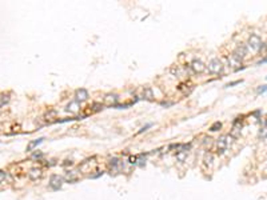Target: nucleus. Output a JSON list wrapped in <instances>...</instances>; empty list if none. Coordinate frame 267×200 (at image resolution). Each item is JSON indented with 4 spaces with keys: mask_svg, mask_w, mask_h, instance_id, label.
<instances>
[{
    "mask_svg": "<svg viewBox=\"0 0 267 200\" xmlns=\"http://www.w3.org/2000/svg\"><path fill=\"white\" fill-rule=\"evenodd\" d=\"M188 156V152H176V159L179 162H184Z\"/></svg>",
    "mask_w": 267,
    "mask_h": 200,
    "instance_id": "16",
    "label": "nucleus"
},
{
    "mask_svg": "<svg viewBox=\"0 0 267 200\" xmlns=\"http://www.w3.org/2000/svg\"><path fill=\"white\" fill-rule=\"evenodd\" d=\"M8 102H9V96H8V95L2 96V99H0V107H3L4 104H7Z\"/></svg>",
    "mask_w": 267,
    "mask_h": 200,
    "instance_id": "19",
    "label": "nucleus"
},
{
    "mask_svg": "<svg viewBox=\"0 0 267 200\" xmlns=\"http://www.w3.org/2000/svg\"><path fill=\"white\" fill-rule=\"evenodd\" d=\"M75 171H68L67 172V175H66V179H67V182H70V183H75L76 180H77V176L75 175Z\"/></svg>",
    "mask_w": 267,
    "mask_h": 200,
    "instance_id": "13",
    "label": "nucleus"
},
{
    "mask_svg": "<svg viewBox=\"0 0 267 200\" xmlns=\"http://www.w3.org/2000/svg\"><path fill=\"white\" fill-rule=\"evenodd\" d=\"M247 55V47L246 45H243V44H241V45H238L235 48V51H234V53H232V56H234L235 59H238L239 62H242L243 59H245V56Z\"/></svg>",
    "mask_w": 267,
    "mask_h": 200,
    "instance_id": "5",
    "label": "nucleus"
},
{
    "mask_svg": "<svg viewBox=\"0 0 267 200\" xmlns=\"http://www.w3.org/2000/svg\"><path fill=\"white\" fill-rule=\"evenodd\" d=\"M63 183H64V179L62 178V176L53 173V175H51V178H50L48 185H50V188H51V189H53V191H57V189L62 188Z\"/></svg>",
    "mask_w": 267,
    "mask_h": 200,
    "instance_id": "4",
    "label": "nucleus"
},
{
    "mask_svg": "<svg viewBox=\"0 0 267 200\" xmlns=\"http://www.w3.org/2000/svg\"><path fill=\"white\" fill-rule=\"evenodd\" d=\"M42 152H36V153H33L32 155V159H39V158H42Z\"/></svg>",
    "mask_w": 267,
    "mask_h": 200,
    "instance_id": "22",
    "label": "nucleus"
},
{
    "mask_svg": "<svg viewBox=\"0 0 267 200\" xmlns=\"http://www.w3.org/2000/svg\"><path fill=\"white\" fill-rule=\"evenodd\" d=\"M191 69H192V72L194 73H202L206 69V65H204V63L202 62V60L194 59L191 62Z\"/></svg>",
    "mask_w": 267,
    "mask_h": 200,
    "instance_id": "6",
    "label": "nucleus"
},
{
    "mask_svg": "<svg viewBox=\"0 0 267 200\" xmlns=\"http://www.w3.org/2000/svg\"><path fill=\"white\" fill-rule=\"evenodd\" d=\"M207 67H208V72L212 73V75H218V73H221V72L223 71V64H222V62H221L219 59H216V58L211 59Z\"/></svg>",
    "mask_w": 267,
    "mask_h": 200,
    "instance_id": "3",
    "label": "nucleus"
},
{
    "mask_svg": "<svg viewBox=\"0 0 267 200\" xmlns=\"http://www.w3.org/2000/svg\"><path fill=\"white\" fill-rule=\"evenodd\" d=\"M66 111L70 112V113H77L80 111V103L77 102V100H72V102H70L68 104H67V107H66Z\"/></svg>",
    "mask_w": 267,
    "mask_h": 200,
    "instance_id": "9",
    "label": "nucleus"
},
{
    "mask_svg": "<svg viewBox=\"0 0 267 200\" xmlns=\"http://www.w3.org/2000/svg\"><path fill=\"white\" fill-rule=\"evenodd\" d=\"M242 80H236V82H232V83H230V84H227V87H232V85H236V84H239Z\"/></svg>",
    "mask_w": 267,
    "mask_h": 200,
    "instance_id": "23",
    "label": "nucleus"
},
{
    "mask_svg": "<svg viewBox=\"0 0 267 200\" xmlns=\"http://www.w3.org/2000/svg\"><path fill=\"white\" fill-rule=\"evenodd\" d=\"M118 100H119V96L116 93H107L104 96V105L107 107H116L118 105Z\"/></svg>",
    "mask_w": 267,
    "mask_h": 200,
    "instance_id": "7",
    "label": "nucleus"
},
{
    "mask_svg": "<svg viewBox=\"0 0 267 200\" xmlns=\"http://www.w3.org/2000/svg\"><path fill=\"white\" fill-rule=\"evenodd\" d=\"M221 128H222V123H221V122H215L214 124L210 127V131L215 132V131H218V129H221Z\"/></svg>",
    "mask_w": 267,
    "mask_h": 200,
    "instance_id": "17",
    "label": "nucleus"
},
{
    "mask_svg": "<svg viewBox=\"0 0 267 200\" xmlns=\"http://www.w3.org/2000/svg\"><path fill=\"white\" fill-rule=\"evenodd\" d=\"M43 140H44L43 138H39V139H36V140H32V142H29V143H28V145H27V152H31L32 149L35 148V147H38V145L40 144V143L43 142Z\"/></svg>",
    "mask_w": 267,
    "mask_h": 200,
    "instance_id": "12",
    "label": "nucleus"
},
{
    "mask_svg": "<svg viewBox=\"0 0 267 200\" xmlns=\"http://www.w3.org/2000/svg\"><path fill=\"white\" fill-rule=\"evenodd\" d=\"M143 99H146L147 102H152L154 100V91L151 87H144L143 88Z\"/></svg>",
    "mask_w": 267,
    "mask_h": 200,
    "instance_id": "11",
    "label": "nucleus"
},
{
    "mask_svg": "<svg viewBox=\"0 0 267 200\" xmlns=\"http://www.w3.org/2000/svg\"><path fill=\"white\" fill-rule=\"evenodd\" d=\"M43 176V169L42 168H38V167H35V168H31L28 172V178L33 180V182H36V180H39L40 178Z\"/></svg>",
    "mask_w": 267,
    "mask_h": 200,
    "instance_id": "8",
    "label": "nucleus"
},
{
    "mask_svg": "<svg viewBox=\"0 0 267 200\" xmlns=\"http://www.w3.org/2000/svg\"><path fill=\"white\" fill-rule=\"evenodd\" d=\"M265 91H267V85H262L258 88V93H263Z\"/></svg>",
    "mask_w": 267,
    "mask_h": 200,
    "instance_id": "21",
    "label": "nucleus"
},
{
    "mask_svg": "<svg viewBox=\"0 0 267 200\" xmlns=\"http://www.w3.org/2000/svg\"><path fill=\"white\" fill-rule=\"evenodd\" d=\"M232 143V136L230 135H223L221 136L218 140H216V144H215V149L218 155H223L226 151H227L228 145Z\"/></svg>",
    "mask_w": 267,
    "mask_h": 200,
    "instance_id": "1",
    "label": "nucleus"
},
{
    "mask_svg": "<svg viewBox=\"0 0 267 200\" xmlns=\"http://www.w3.org/2000/svg\"><path fill=\"white\" fill-rule=\"evenodd\" d=\"M262 39L258 35H251L247 42V48L251 49V51H259L262 48Z\"/></svg>",
    "mask_w": 267,
    "mask_h": 200,
    "instance_id": "2",
    "label": "nucleus"
},
{
    "mask_svg": "<svg viewBox=\"0 0 267 200\" xmlns=\"http://www.w3.org/2000/svg\"><path fill=\"white\" fill-rule=\"evenodd\" d=\"M212 160H214V158H212V155L210 152H207L204 155V159H203V163H204V165H211L212 164Z\"/></svg>",
    "mask_w": 267,
    "mask_h": 200,
    "instance_id": "14",
    "label": "nucleus"
},
{
    "mask_svg": "<svg viewBox=\"0 0 267 200\" xmlns=\"http://www.w3.org/2000/svg\"><path fill=\"white\" fill-rule=\"evenodd\" d=\"M103 104L102 103H94L92 105H91V108H94V111L95 112H98V111H100V109H103Z\"/></svg>",
    "mask_w": 267,
    "mask_h": 200,
    "instance_id": "18",
    "label": "nucleus"
},
{
    "mask_svg": "<svg viewBox=\"0 0 267 200\" xmlns=\"http://www.w3.org/2000/svg\"><path fill=\"white\" fill-rule=\"evenodd\" d=\"M5 179H7V173L4 171H0V184H3L5 182Z\"/></svg>",
    "mask_w": 267,
    "mask_h": 200,
    "instance_id": "20",
    "label": "nucleus"
},
{
    "mask_svg": "<svg viewBox=\"0 0 267 200\" xmlns=\"http://www.w3.org/2000/svg\"><path fill=\"white\" fill-rule=\"evenodd\" d=\"M119 165H120V160H119V159L114 158V159H111V160H110V167H111V168L116 169Z\"/></svg>",
    "mask_w": 267,
    "mask_h": 200,
    "instance_id": "15",
    "label": "nucleus"
},
{
    "mask_svg": "<svg viewBox=\"0 0 267 200\" xmlns=\"http://www.w3.org/2000/svg\"><path fill=\"white\" fill-rule=\"evenodd\" d=\"M75 98H76V100L77 102H84V100H87L88 99V92H87V89H84V88H80V89H77V91L75 92Z\"/></svg>",
    "mask_w": 267,
    "mask_h": 200,
    "instance_id": "10",
    "label": "nucleus"
},
{
    "mask_svg": "<svg viewBox=\"0 0 267 200\" xmlns=\"http://www.w3.org/2000/svg\"><path fill=\"white\" fill-rule=\"evenodd\" d=\"M266 62H267V58H265V59H263V60H262V62H261V63H266Z\"/></svg>",
    "mask_w": 267,
    "mask_h": 200,
    "instance_id": "24",
    "label": "nucleus"
}]
</instances>
